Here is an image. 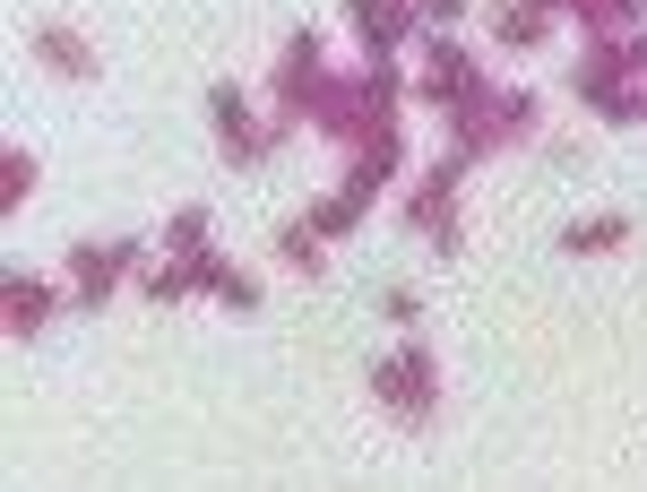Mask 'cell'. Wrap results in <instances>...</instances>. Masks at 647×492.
I'll use <instances>...</instances> for the list:
<instances>
[{"mask_svg":"<svg viewBox=\"0 0 647 492\" xmlns=\"http://www.w3.org/2000/svg\"><path fill=\"white\" fill-rule=\"evenodd\" d=\"M371 380H380V397H389V406H406V415H424V406H431V364H424V355H406V364H380Z\"/></svg>","mask_w":647,"mask_h":492,"instance_id":"6da1fadb","label":"cell"},{"mask_svg":"<svg viewBox=\"0 0 647 492\" xmlns=\"http://www.w3.org/2000/svg\"><path fill=\"white\" fill-rule=\"evenodd\" d=\"M216 130H224L233 156H251V104H242V87H216Z\"/></svg>","mask_w":647,"mask_h":492,"instance_id":"7a4b0ae2","label":"cell"},{"mask_svg":"<svg viewBox=\"0 0 647 492\" xmlns=\"http://www.w3.org/2000/svg\"><path fill=\"white\" fill-rule=\"evenodd\" d=\"M622 234H631V217H587V225H570V243H561V250H613Z\"/></svg>","mask_w":647,"mask_h":492,"instance_id":"3957f363","label":"cell"},{"mask_svg":"<svg viewBox=\"0 0 647 492\" xmlns=\"http://www.w3.org/2000/svg\"><path fill=\"white\" fill-rule=\"evenodd\" d=\"M35 52H44L52 70H70V78H87V70H96V61H87V52H78V44L61 35V26H44V35H35Z\"/></svg>","mask_w":647,"mask_h":492,"instance_id":"277c9868","label":"cell"},{"mask_svg":"<svg viewBox=\"0 0 647 492\" xmlns=\"http://www.w3.org/2000/svg\"><path fill=\"white\" fill-rule=\"evenodd\" d=\"M544 35V0H510L501 9V44H536Z\"/></svg>","mask_w":647,"mask_h":492,"instance_id":"5b68a950","label":"cell"},{"mask_svg":"<svg viewBox=\"0 0 647 492\" xmlns=\"http://www.w3.org/2000/svg\"><path fill=\"white\" fill-rule=\"evenodd\" d=\"M199 243H208V208H182V217L164 225V250H182V259H191Z\"/></svg>","mask_w":647,"mask_h":492,"instance_id":"8992f818","label":"cell"},{"mask_svg":"<svg viewBox=\"0 0 647 492\" xmlns=\"http://www.w3.org/2000/svg\"><path fill=\"white\" fill-rule=\"evenodd\" d=\"M380 311H389V329H415V320H424V303H415V294H389Z\"/></svg>","mask_w":647,"mask_h":492,"instance_id":"52a82bcc","label":"cell"}]
</instances>
